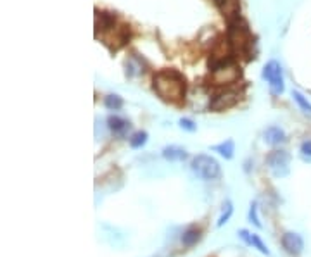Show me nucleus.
<instances>
[{
	"instance_id": "0eeeda50",
	"label": "nucleus",
	"mask_w": 311,
	"mask_h": 257,
	"mask_svg": "<svg viewBox=\"0 0 311 257\" xmlns=\"http://www.w3.org/2000/svg\"><path fill=\"white\" fill-rule=\"evenodd\" d=\"M239 93L237 92H232V90H225V92L218 93L215 99L211 100L209 104V109L215 111V113H221V111H226L230 107H233L235 104L239 102Z\"/></svg>"
},
{
	"instance_id": "1a4fd4ad",
	"label": "nucleus",
	"mask_w": 311,
	"mask_h": 257,
	"mask_svg": "<svg viewBox=\"0 0 311 257\" xmlns=\"http://www.w3.org/2000/svg\"><path fill=\"white\" fill-rule=\"evenodd\" d=\"M282 247L289 254H292V256H297V254L303 252L304 240H303V236H301L299 233L287 231V233H283V236H282Z\"/></svg>"
},
{
	"instance_id": "39448f33",
	"label": "nucleus",
	"mask_w": 311,
	"mask_h": 257,
	"mask_svg": "<svg viewBox=\"0 0 311 257\" xmlns=\"http://www.w3.org/2000/svg\"><path fill=\"white\" fill-rule=\"evenodd\" d=\"M289 162H290V155L285 150H273L266 157V164H268V168L272 169V173L277 178L287 176V173H289Z\"/></svg>"
},
{
	"instance_id": "423d86ee",
	"label": "nucleus",
	"mask_w": 311,
	"mask_h": 257,
	"mask_svg": "<svg viewBox=\"0 0 311 257\" xmlns=\"http://www.w3.org/2000/svg\"><path fill=\"white\" fill-rule=\"evenodd\" d=\"M213 73V81L215 85H232L241 78V69H237L235 64H226L223 67H218L216 71H211Z\"/></svg>"
},
{
	"instance_id": "f8f14e48",
	"label": "nucleus",
	"mask_w": 311,
	"mask_h": 257,
	"mask_svg": "<svg viewBox=\"0 0 311 257\" xmlns=\"http://www.w3.org/2000/svg\"><path fill=\"white\" fill-rule=\"evenodd\" d=\"M187 155L188 154L185 152V148L177 147V145H170V147L163 148V157L166 161H185Z\"/></svg>"
},
{
	"instance_id": "6e6552de",
	"label": "nucleus",
	"mask_w": 311,
	"mask_h": 257,
	"mask_svg": "<svg viewBox=\"0 0 311 257\" xmlns=\"http://www.w3.org/2000/svg\"><path fill=\"white\" fill-rule=\"evenodd\" d=\"M216 7L226 18L230 23L239 19V12H241V0H215Z\"/></svg>"
},
{
	"instance_id": "20e7f679",
	"label": "nucleus",
	"mask_w": 311,
	"mask_h": 257,
	"mask_svg": "<svg viewBox=\"0 0 311 257\" xmlns=\"http://www.w3.org/2000/svg\"><path fill=\"white\" fill-rule=\"evenodd\" d=\"M263 78L268 81L270 90H272L273 95H282L285 86H283V74H282V67L277 60H270L268 64L263 69Z\"/></svg>"
},
{
	"instance_id": "2eb2a0df",
	"label": "nucleus",
	"mask_w": 311,
	"mask_h": 257,
	"mask_svg": "<svg viewBox=\"0 0 311 257\" xmlns=\"http://www.w3.org/2000/svg\"><path fill=\"white\" fill-rule=\"evenodd\" d=\"M199 240H201V229L197 228L185 229L184 235H182V243H184L185 247H194Z\"/></svg>"
},
{
	"instance_id": "6ab92c4d",
	"label": "nucleus",
	"mask_w": 311,
	"mask_h": 257,
	"mask_svg": "<svg viewBox=\"0 0 311 257\" xmlns=\"http://www.w3.org/2000/svg\"><path fill=\"white\" fill-rule=\"evenodd\" d=\"M292 97H294V100L297 102V106L301 107V109L304 111L306 114H311V104L308 102V99H304V95L303 93H299V92H292Z\"/></svg>"
},
{
	"instance_id": "9b49d317",
	"label": "nucleus",
	"mask_w": 311,
	"mask_h": 257,
	"mask_svg": "<svg viewBox=\"0 0 311 257\" xmlns=\"http://www.w3.org/2000/svg\"><path fill=\"white\" fill-rule=\"evenodd\" d=\"M265 142L268 145H279L285 142V131L280 126H270L265 130Z\"/></svg>"
},
{
	"instance_id": "f03ea898",
	"label": "nucleus",
	"mask_w": 311,
	"mask_h": 257,
	"mask_svg": "<svg viewBox=\"0 0 311 257\" xmlns=\"http://www.w3.org/2000/svg\"><path fill=\"white\" fill-rule=\"evenodd\" d=\"M228 42L232 45L233 54H241V56H249L252 50V33L249 26L241 19L230 23L228 29Z\"/></svg>"
},
{
	"instance_id": "f257e3e1",
	"label": "nucleus",
	"mask_w": 311,
	"mask_h": 257,
	"mask_svg": "<svg viewBox=\"0 0 311 257\" xmlns=\"http://www.w3.org/2000/svg\"><path fill=\"white\" fill-rule=\"evenodd\" d=\"M185 76L175 69H163L154 74V90L163 100L180 104L185 97Z\"/></svg>"
},
{
	"instance_id": "4468645a",
	"label": "nucleus",
	"mask_w": 311,
	"mask_h": 257,
	"mask_svg": "<svg viewBox=\"0 0 311 257\" xmlns=\"http://www.w3.org/2000/svg\"><path fill=\"white\" fill-rule=\"evenodd\" d=\"M213 150L215 152H218L221 157H225V159H232L233 157V152H235V143H233V140H225L223 143H218V145H215L213 147Z\"/></svg>"
},
{
	"instance_id": "4be33fe9",
	"label": "nucleus",
	"mask_w": 311,
	"mask_h": 257,
	"mask_svg": "<svg viewBox=\"0 0 311 257\" xmlns=\"http://www.w3.org/2000/svg\"><path fill=\"white\" fill-rule=\"evenodd\" d=\"M180 128L182 130H187V131H195V123L192 119H187V117H182L180 119Z\"/></svg>"
},
{
	"instance_id": "a211bd4d",
	"label": "nucleus",
	"mask_w": 311,
	"mask_h": 257,
	"mask_svg": "<svg viewBox=\"0 0 311 257\" xmlns=\"http://www.w3.org/2000/svg\"><path fill=\"white\" fill-rule=\"evenodd\" d=\"M232 212H233V205H232V202H225L223 204V211H221V216L218 218V223H216V226L218 228H221L223 225H225L226 221L230 219V216H232Z\"/></svg>"
},
{
	"instance_id": "aec40b11",
	"label": "nucleus",
	"mask_w": 311,
	"mask_h": 257,
	"mask_svg": "<svg viewBox=\"0 0 311 257\" xmlns=\"http://www.w3.org/2000/svg\"><path fill=\"white\" fill-rule=\"evenodd\" d=\"M249 221H251L256 228H263L261 221H259V216H258V202H252L251 207H249Z\"/></svg>"
},
{
	"instance_id": "7ed1b4c3",
	"label": "nucleus",
	"mask_w": 311,
	"mask_h": 257,
	"mask_svg": "<svg viewBox=\"0 0 311 257\" xmlns=\"http://www.w3.org/2000/svg\"><path fill=\"white\" fill-rule=\"evenodd\" d=\"M192 171H194L201 180H206V181L218 180L219 174H221V168H219L218 161L208 154L195 155L194 161H192Z\"/></svg>"
},
{
	"instance_id": "9d476101",
	"label": "nucleus",
	"mask_w": 311,
	"mask_h": 257,
	"mask_svg": "<svg viewBox=\"0 0 311 257\" xmlns=\"http://www.w3.org/2000/svg\"><path fill=\"white\" fill-rule=\"evenodd\" d=\"M114 16L109 14V12H100V11H95V33L99 35L104 31H109L111 28L114 26Z\"/></svg>"
},
{
	"instance_id": "412c9836",
	"label": "nucleus",
	"mask_w": 311,
	"mask_h": 257,
	"mask_svg": "<svg viewBox=\"0 0 311 257\" xmlns=\"http://www.w3.org/2000/svg\"><path fill=\"white\" fill-rule=\"evenodd\" d=\"M251 247H254V249H258L261 254H265V256H268L270 254V250H268V247L263 243V240L259 238L258 235H254V233H251Z\"/></svg>"
},
{
	"instance_id": "ddd939ff",
	"label": "nucleus",
	"mask_w": 311,
	"mask_h": 257,
	"mask_svg": "<svg viewBox=\"0 0 311 257\" xmlns=\"http://www.w3.org/2000/svg\"><path fill=\"white\" fill-rule=\"evenodd\" d=\"M107 126H109V130L113 131V133L123 135L124 131L130 128V123H128L126 119H123V117H120V116H109L107 117Z\"/></svg>"
},
{
	"instance_id": "dca6fc26",
	"label": "nucleus",
	"mask_w": 311,
	"mask_h": 257,
	"mask_svg": "<svg viewBox=\"0 0 311 257\" xmlns=\"http://www.w3.org/2000/svg\"><path fill=\"white\" fill-rule=\"evenodd\" d=\"M147 138H149V135L145 133V131H137L135 135H131V138H130L131 148H140V147H144V145L147 143Z\"/></svg>"
},
{
	"instance_id": "5701e85b",
	"label": "nucleus",
	"mask_w": 311,
	"mask_h": 257,
	"mask_svg": "<svg viewBox=\"0 0 311 257\" xmlns=\"http://www.w3.org/2000/svg\"><path fill=\"white\" fill-rule=\"evenodd\" d=\"M301 154L304 157H311V140H306L301 143Z\"/></svg>"
},
{
	"instance_id": "f3484780",
	"label": "nucleus",
	"mask_w": 311,
	"mask_h": 257,
	"mask_svg": "<svg viewBox=\"0 0 311 257\" xmlns=\"http://www.w3.org/2000/svg\"><path fill=\"white\" fill-rule=\"evenodd\" d=\"M104 106L109 111H120L123 107V99L120 95H107L104 100Z\"/></svg>"
}]
</instances>
